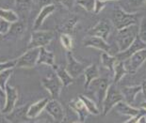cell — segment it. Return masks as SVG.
Masks as SVG:
<instances>
[{
    "mask_svg": "<svg viewBox=\"0 0 146 123\" xmlns=\"http://www.w3.org/2000/svg\"><path fill=\"white\" fill-rule=\"evenodd\" d=\"M139 20V13H128L120 7H116L113 10L112 24L117 30L123 29L132 24H138Z\"/></svg>",
    "mask_w": 146,
    "mask_h": 123,
    "instance_id": "cell-1",
    "label": "cell"
},
{
    "mask_svg": "<svg viewBox=\"0 0 146 123\" xmlns=\"http://www.w3.org/2000/svg\"><path fill=\"white\" fill-rule=\"evenodd\" d=\"M139 34V26L138 24H132L123 29L117 31L116 35V43L119 52L126 50L131 45Z\"/></svg>",
    "mask_w": 146,
    "mask_h": 123,
    "instance_id": "cell-2",
    "label": "cell"
},
{
    "mask_svg": "<svg viewBox=\"0 0 146 123\" xmlns=\"http://www.w3.org/2000/svg\"><path fill=\"white\" fill-rule=\"evenodd\" d=\"M122 101H123L122 92L118 90L115 84H110L108 88L107 95H106L103 104H102V109H101L102 115L107 116L114 108V106Z\"/></svg>",
    "mask_w": 146,
    "mask_h": 123,
    "instance_id": "cell-3",
    "label": "cell"
},
{
    "mask_svg": "<svg viewBox=\"0 0 146 123\" xmlns=\"http://www.w3.org/2000/svg\"><path fill=\"white\" fill-rule=\"evenodd\" d=\"M54 32L53 31H41V30H34L31 34V39L27 49L32 48H41L45 47L51 42L54 38Z\"/></svg>",
    "mask_w": 146,
    "mask_h": 123,
    "instance_id": "cell-4",
    "label": "cell"
},
{
    "mask_svg": "<svg viewBox=\"0 0 146 123\" xmlns=\"http://www.w3.org/2000/svg\"><path fill=\"white\" fill-rule=\"evenodd\" d=\"M42 84L45 87V89L50 93L53 99L57 100L60 97L61 88L63 87V86L56 73H51L50 75L43 77L42 79Z\"/></svg>",
    "mask_w": 146,
    "mask_h": 123,
    "instance_id": "cell-5",
    "label": "cell"
},
{
    "mask_svg": "<svg viewBox=\"0 0 146 123\" xmlns=\"http://www.w3.org/2000/svg\"><path fill=\"white\" fill-rule=\"evenodd\" d=\"M83 44L85 47H92V48H95L98 49V50H101L106 53L115 56L116 54L119 53L118 49L113 48L110 44H108L107 41L105 39L98 38V37H94V36H90L88 38H86L84 39Z\"/></svg>",
    "mask_w": 146,
    "mask_h": 123,
    "instance_id": "cell-6",
    "label": "cell"
},
{
    "mask_svg": "<svg viewBox=\"0 0 146 123\" xmlns=\"http://www.w3.org/2000/svg\"><path fill=\"white\" fill-rule=\"evenodd\" d=\"M110 81L107 78H97L94 80L91 85L89 86L90 88H94L96 98H97V105L100 108V110L102 109V104H103V101L106 98V95H107V91L108 88L110 87ZM88 87V88H89Z\"/></svg>",
    "mask_w": 146,
    "mask_h": 123,
    "instance_id": "cell-7",
    "label": "cell"
},
{
    "mask_svg": "<svg viewBox=\"0 0 146 123\" xmlns=\"http://www.w3.org/2000/svg\"><path fill=\"white\" fill-rule=\"evenodd\" d=\"M40 53V48H32L29 49V51L26 52L23 56H21L16 60V68H27V69H31L37 65V60H38Z\"/></svg>",
    "mask_w": 146,
    "mask_h": 123,
    "instance_id": "cell-8",
    "label": "cell"
},
{
    "mask_svg": "<svg viewBox=\"0 0 146 123\" xmlns=\"http://www.w3.org/2000/svg\"><path fill=\"white\" fill-rule=\"evenodd\" d=\"M145 61H146V48L136 52L134 55H132L128 59H126L123 62H125V66L128 73H135Z\"/></svg>",
    "mask_w": 146,
    "mask_h": 123,
    "instance_id": "cell-9",
    "label": "cell"
},
{
    "mask_svg": "<svg viewBox=\"0 0 146 123\" xmlns=\"http://www.w3.org/2000/svg\"><path fill=\"white\" fill-rule=\"evenodd\" d=\"M44 110L49 116H52V118L57 123H61L64 120L65 118L64 109L62 105L56 99H52L50 101H48Z\"/></svg>",
    "mask_w": 146,
    "mask_h": 123,
    "instance_id": "cell-10",
    "label": "cell"
},
{
    "mask_svg": "<svg viewBox=\"0 0 146 123\" xmlns=\"http://www.w3.org/2000/svg\"><path fill=\"white\" fill-rule=\"evenodd\" d=\"M5 97H6V103L4 107L1 110L3 115L11 113L15 108V104H16V101L18 100L17 89L7 84L5 88Z\"/></svg>",
    "mask_w": 146,
    "mask_h": 123,
    "instance_id": "cell-11",
    "label": "cell"
},
{
    "mask_svg": "<svg viewBox=\"0 0 146 123\" xmlns=\"http://www.w3.org/2000/svg\"><path fill=\"white\" fill-rule=\"evenodd\" d=\"M66 56H67V66H66L67 72L70 73V75L72 76L73 78L78 77L80 74H82L84 72V70H85L87 66L85 64L77 61L73 56L71 51H67Z\"/></svg>",
    "mask_w": 146,
    "mask_h": 123,
    "instance_id": "cell-12",
    "label": "cell"
},
{
    "mask_svg": "<svg viewBox=\"0 0 146 123\" xmlns=\"http://www.w3.org/2000/svg\"><path fill=\"white\" fill-rule=\"evenodd\" d=\"M111 32V24L108 20H101L99 21L98 24L94 26L92 28H91L88 31L90 36L98 37L108 41V38Z\"/></svg>",
    "mask_w": 146,
    "mask_h": 123,
    "instance_id": "cell-13",
    "label": "cell"
},
{
    "mask_svg": "<svg viewBox=\"0 0 146 123\" xmlns=\"http://www.w3.org/2000/svg\"><path fill=\"white\" fill-rule=\"evenodd\" d=\"M144 48H146V43H144L139 37H137L134 42H133L126 50L123 52H119L118 54L115 55V57H116L118 61H125L126 59H128L132 55H134L136 52H138Z\"/></svg>",
    "mask_w": 146,
    "mask_h": 123,
    "instance_id": "cell-14",
    "label": "cell"
},
{
    "mask_svg": "<svg viewBox=\"0 0 146 123\" xmlns=\"http://www.w3.org/2000/svg\"><path fill=\"white\" fill-rule=\"evenodd\" d=\"M27 109L29 106L14 108L11 113L6 114L5 118L10 123H27L29 120L27 118Z\"/></svg>",
    "mask_w": 146,
    "mask_h": 123,
    "instance_id": "cell-15",
    "label": "cell"
},
{
    "mask_svg": "<svg viewBox=\"0 0 146 123\" xmlns=\"http://www.w3.org/2000/svg\"><path fill=\"white\" fill-rule=\"evenodd\" d=\"M70 105V108L73 110L74 113H76L77 116H78V119L80 122L84 123L86 120L87 116H89V112L87 110L85 104L82 101V100L80 98H76V99H74L70 101L69 103Z\"/></svg>",
    "mask_w": 146,
    "mask_h": 123,
    "instance_id": "cell-16",
    "label": "cell"
},
{
    "mask_svg": "<svg viewBox=\"0 0 146 123\" xmlns=\"http://www.w3.org/2000/svg\"><path fill=\"white\" fill-rule=\"evenodd\" d=\"M115 111L118 112L121 115L127 116H135L139 115L141 113L144 111L141 108H136V107L132 106L131 104H128L125 103V101H122L120 103H118L116 105L114 106Z\"/></svg>",
    "mask_w": 146,
    "mask_h": 123,
    "instance_id": "cell-17",
    "label": "cell"
},
{
    "mask_svg": "<svg viewBox=\"0 0 146 123\" xmlns=\"http://www.w3.org/2000/svg\"><path fill=\"white\" fill-rule=\"evenodd\" d=\"M48 101L49 100L47 98H44V99L40 100L38 101H36L35 103H32L31 105H29V109H27V118L29 119H33L36 118L37 116H39L40 114L44 110Z\"/></svg>",
    "mask_w": 146,
    "mask_h": 123,
    "instance_id": "cell-18",
    "label": "cell"
},
{
    "mask_svg": "<svg viewBox=\"0 0 146 123\" xmlns=\"http://www.w3.org/2000/svg\"><path fill=\"white\" fill-rule=\"evenodd\" d=\"M141 91V87L139 86H133V87H125L122 89V94L123 101L128 104L133 105L136 101V97Z\"/></svg>",
    "mask_w": 146,
    "mask_h": 123,
    "instance_id": "cell-19",
    "label": "cell"
},
{
    "mask_svg": "<svg viewBox=\"0 0 146 123\" xmlns=\"http://www.w3.org/2000/svg\"><path fill=\"white\" fill-rule=\"evenodd\" d=\"M55 10H56V7H55V5H53V4H49L47 6H44V7L42 9V11H40V13L38 14V16L36 18L35 22H34L33 29L38 30L40 27L42 26L43 21H44L52 12H54Z\"/></svg>",
    "mask_w": 146,
    "mask_h": 123,
    "instance_id": "cell-20",
    "label": "cell"
},
{
    "mask_svg": "<svg viewBox=\"0 0 146 123\" xmlns=\"http://www.w3.org/2000/svg\"><path fill=\"white\" fill-rule=\"evenodd\" d=\"M41 64H45L47 66L53 67L55 65V56L51 52L47 51L45 47L40 48V53L37 60V65H41Z\"/></svg>",
    "mask_w": 146,
    "mask_h": 123,
    "instance_id": "cell-21",
    "label": "cell"
},
{
    "mask_svg": "<svg viewBox=\"0 0 146 123\" xmlns=\"http://www.w3.org/2000/svg\"><path fill=\"white\" fill-rule=\"evenodd\" d=\"M83 73L85 75V85H84V87L86 89L89 87V86L91 85V83L94 80L99 78V70L95 64H92V65L87 67Z\"/></svg>",
    "mask_w": 146,
    "mask_h": 123,
    "instance_id": "cell-22",
    "label": "cell"
},
{
    "mask_svg": "<svg viewBox=\"0 0 146 123\" xmlns=\"http://www.w3.org/2000/svg\"><path fill=\"white\" fill-rule=\"evenodd\" d=\"M53 68L55 69L56 74L58 75V77L60 78L61 83H62L63 87H67L68 86H70L71 84H73L74 78L70 75V73L67 72L66 68L56 66V65L53 66Z\"/></svg>",
    "mask_w": 146,
    "mask_h": 123,
    "instance_id": "cell-23",
    "label": "cell"
},
{
    "mask_svg": "<svg viewBox=\"0 0 146 123\" xmlns=\"http://www.w3.org/2000/svg\"><path fill=\"white\" fill-rule=\"evenodd\" d=\"M113 84H118L121 80L123 78V76L128 73L126 68L125 66V62L123 61H117L113 69Z\"/></svg>",
    "mask_w": 146,
    "mask_h": 123,
    "instance_id": "cell-24",
    "label": "cell"
},
{
    "mask_svg": "<svg viewBox=\"0 0 146 123\" xmlns=\"http://www.w3.org/2000/svg\"><path fill=\"white\" fill-rule=\"evenodd\" d=\"M80 99L82 100V101L85 104L87 110H88V112L91 114V115H94V116H98L99 114L101 113V110L100 108L98 107L97 103H95L94 101L91 100L90 98H88L85 95H79L78 96Z\"/></svg>",
    "mask_w": 146,
    "mask_h": 123,
    "instance_id": "cell-25",
    "label": "cell"
},
{
    "mask_svg": "<svg viewBox=\"0 0 146 123\" xmlns=\"http://www.w3.org/2000/svg\"><path fill=\"white\" fill-rule=\"evenodd\" d=\"M117 58L115 56H112V55H110L106 52H103L101 55V62L102 65H103L106 69H108V70L113 72V69L115 64L117 62Z\"/></svg>",
    "mask_w": 146,
    "mask_h": 123,
    "instance_id": "cell-26",
    "label": "cell"
},
{
    "mask_svg": "<svg viewBox=\"0 0 146 123\" xmlns=\"http://www.w3.org/2000/svg\"><path fill=\"white\" fill-rule=\"evenodd\" d=\"M24 32V24L21 23H13L11 24V27L9 29L7 34H5L6 38H10V37H19L22 33Z\"/></svg>",
    "mask_w": 146,
    "mask_h": 123,
    "instance_id": "cell-27",
    "label": "cell"
},
{
    "mask_svg": "<svg viewBox=\"0 0 146 123\" xmlns=\"http://www.w3.org/2000/svg\"><path fill=\"white\" fill-rule=\"evenodd\" d=\"M0 18L10 24L16 23L18 22V19H19L18 15L15 12H13L12 11L2 10V9H0Z\"/></svg>",
    "mask_w": 146,
    "mask_h": 123,
    "instance_id": "cell-28",
    "label": "cell"
},
{
    "mask_svg": "<svg viewBox=\"0 0 146 123\" xmlns=\"http://www.w3.org/2000/svg\"><path fill=\"white\" fill-rule=\"evenodd\" d=\"M12 72H13V69H9V70H6L0 73V87L2 88V90L4 92H5L6 86L8 84L7 82H8L9 78L11 76Z\"/></svg>",
    "mask_w": 146,
    "mask_h": 123,
    "instance_id": "cell-29",
    "label": "cell"
},
{
    "mask_svg": "<svg viewBox=\"0 0 146 123\" xmlns=\"http://www.w3.org/2000/svg\"><path fill=\"white\" fill-rule=\"evenodd\" d=\"M60 42L61 45L66 49L67 51H72L73 49V39L67 33H63L60 35Z\"/></svg>",
    "mask_w": 146,
    "mask_h": 123,
    "instance_id": "cell-30",
    "label": "cell"
},
{
    "mask_svg": "<svg viewBox=\"0 0 146 123\" xmlns=\"http://www.w3.org/2000/svg\"><path fill=\"white\" fill-rule=\"evenodd\" d=\"M76 3L83 7L87 11H94L95 7V0H77Z\"/></svg>",
    "mask_w": 146,
    "mask_h": 123,
    "instance_id": "cell-31",
    "label": "cell"
},
{
    "mask_svg": "<svg viewBox=\"0 0 146 123\" xmlns=\"http://www.w3.org/2000/svg\"><path fill=\"white\" fill-rule=\"evenodd\" d=\"M138 37L144 43H146V18H142L141 21V24L139 26Z\"/></svg>",
    "mask_w": 146,
    "mask_h": 123,
    "instance_id": "cell-32",
    "label": "cell"
},
{
    "mask_svg": "<svg viewBox=\"0 0 146 123\" xmlns=\"http://www.w3.org/2000/svg\"><path fill=\"white\" fill-rule=\"evenodd\" d=\"M15 66H16V60H11V61H8V62L0 63V73L6 70L13 69V68H15Z\"/></svg>",
    "mask_w": 146,
    "mask_h": 123,
    "instance_id": "cell-33",
    "label": "cell"
},
{
    "mask_svg": "<svg viewBox=\"0 0 146 123\" xmlns=\"http://www.w3.org/2000/svg\"><path fill=\"white\" fill-rule=\"evenodd\" d=\"M107 5V2L103 1V0H95V7H94V13L98 14L99 12H101L103 11V9Z\"/></svg>",
    "mask_w": 146,
    "mask_h": 123,
    "instance_id": "cell-34",
    "label": "cell"
},
{
    "mask_svg": "<svg viewBox=\"0 0 146 123\" xmlns=\"http://www.w3.org/2000/svg\"><path fill=\"white\" fill-rule=\"evenodd\" d=\"M10 27H11L10 23L6 22L4 20L0 21V34H3V35L7 34L9 29H10Z\"/></svg>",
    "mask_w": 146,
    "mask_h": 123,
    "instance_id": "cell-35",
    "label": "cell"
},
{
    "mask_svg": "<svg viewBox=\"0 0 146 123\" xmlns=\"http://www.w3.org/2000/svg\"><path fill=\"white\" fill-rule=\"evenodd\" d=\"M58 2H60V4H62L65 8H67L68 10H71L74 7V4L76 2V0H57Z\"/></svg>",
    "mask_w": 146,
    "mask_h": 123,
    "instance_id": "cell-36",
    "label": "cell"
},
{
    "mask_svg": "<svg viewBox=\"0 0 146 123\" xmlns=\"http://www.w3.org/2000/svg\"><path fill=\"white\" fill-rule=\"evenodd\" d=\"M144 115H146V112H145V111H143L142 113H141V114H139V115H138V116H130V118L128 119V120L125 121L123 123H138L139 118H141V116H144Z\"/></svg>",
    "mask_w": 146,
    "mask_h": 123,
    "instance_id": "cell-37",
    "label": "cell"
},
{
    "mask_svg": "<svg viewBox=\"0 0 146 123\" xmlns=\"http://www.w3.org/2000/svg\"><path fill=\"white\" fill-rule=\"evenodd\" d=\"M128 2L132 7H139V6H141L143 3H145L146 0H128Z\"/></svg>",
    "mask_w": 146,
    "mask_h": 123,
    "instance_id": "cell-38",
    "label": "cell"
},
{
    "mask_svg": "<svg viewBox=\"0 0 146 123\" xmlns=\"http://www.w3.org/2000/svg\"><path fill=\"white\" fill-rule=\"evenodd\" d=\"M76 24V19H71L69 20V22L66 24L65 28L67 29V31H71V29H73V27Z\"/></svg>",
    "mask_w": 146,
    "mask_h": 123,
    "instance_id": "cell-39",
    "label": "cell"
},
{
    "mask_svg": "<svg viewBox=\"0 0 146 123\" xmlns=\"http://www.w3.org/2000/svg\"><path fill=\"white\" fill-rule=\"evenodd\" d=\"M50 0H37V3H38L39 6H42L43 8L44 6H47L50 4Z\"/></svg>",
    "mask_w": 146,
    "mask_h": 123,
    "instance_id": "cell-40",
    "label": "cell"
},
{
    "mask_svg": "<svg viewBox=\"0 0 146 123\" xmlns=\"http://www.w3.org/2000/svg\"><path fill=\"white\" fill-rule=\"evenodd\" d=\"M141 87V92H142V94H143V96L145 98V101H146V80L142 82Z\"/></svg>",
    "mask_w": 146,
    "mask_h": 123,
    "instance_id": "cell-41",
    "label": "cell"
},
{
    "mask_svg": "<svg viewBox=\"0 0 146 123\" xmlns=\"http://www.w3.org/2000/svg\"><path fill=\"white\" fill-rule=\"evenodd\" d=\"M138 123H146V115L141 116V118H139Z\"/></svg>",
    "mask_w": 146,
    "mask_h": 123,
    "instance_id": "cell-42",
    "label": "cell"
},
{
    "mask_svg": "<svg viewBox=\"0 0 146 123\" xmlns=\"http://www.w3.org/2000/svg\"><path fill=\"white\" fill-rule=\"evenodd\" d=\"M139 108L143 109L144 111L146 112V101H143V103H141V107H139Z\"/></svg>",
    "mask_w": 146,
    "mask_h": 123,
    "instance_id": "cell-43",
    "label": "cell"
},
{
    "mask_svg": "<svg viewBox=\"0 0 146 123\" xmlns=\"http://www.w3.org/2000/svg\"><path fill=\"white\" fill-rule=\"evenodd\" d=\"M5 95V92L2 90V88L0 87V97H3Z\"/></svg>",
    "mask_w": 146,
    "mask_h": 123,
    "instance_id": "cell-44",
    "label": "cell"
},
{
    "mask_svg": "<svg viewBox=\"0 0 146 123\" xmlns=\"http://www.w3.org/2000/svg\"><path fill=\"white\" fill-rule=\"evenodd\" d=\"M34 123H48V122H46V121H36Z\"/></svg>",
    "mask_w": 146,
    "mask_h": 123,
    "instance_id": "cell-45",
    "label": "cell"
},
{
    "mask_svg": "<svg viewBox=\"0 0 146 123\" xmlns=\"http://www.w3.org/2000/svg\"><path fill=\"white\" fill-rule=\"evenodd\" d=\"M103 1H106V2H108V1H117V0H103Z\"/></svg>",
    "mask_w": 146,
    "mask_h": 123,
    "instance_id": "cell-46",
    "label": "cell"
},
{
    "mask_svg": "<svg viewBox=\"0 0 146 123\" xmlns=\"http://www.w3.org/2000/svg\"><path fill=\"white\" fill-rule=\"evenodd\" d=\"M72 123H82V122H80V121H76V122H72Z\"/></svg>",
    "mask_w": 146,
    "mask_h": 123,
    "instance_id": "cell-47",
    "label": "cell"
},
{
    "mask_svg": "<svg viewBox=\"0 0 146 123\" xmlns=\"http://www.w3.org/2000/svg\"><path fill=\"white\" fill-rule=\"evenodd\" d=\"M27 123H31V122H27Z\"/></svg>",
    "mask_w": 146,
    "mask_h": 123,
    "instance_id": "cell-48",
    "label": "cell"
},
{
    "mask_svg": "<svg viewBox=\"0 0 146 123\" xmlns=\"http://www.w3.org/2000/svg\"><path fill=\"white\" fill-rule=\"evenodd\" d=\"M145 3H146V2H145Z\"/></svg>",
    "mask_w": 146,
    "mask_h": 123,
    "instance_id": "cell-49",
    "label": "cell"
}]
</instances>
